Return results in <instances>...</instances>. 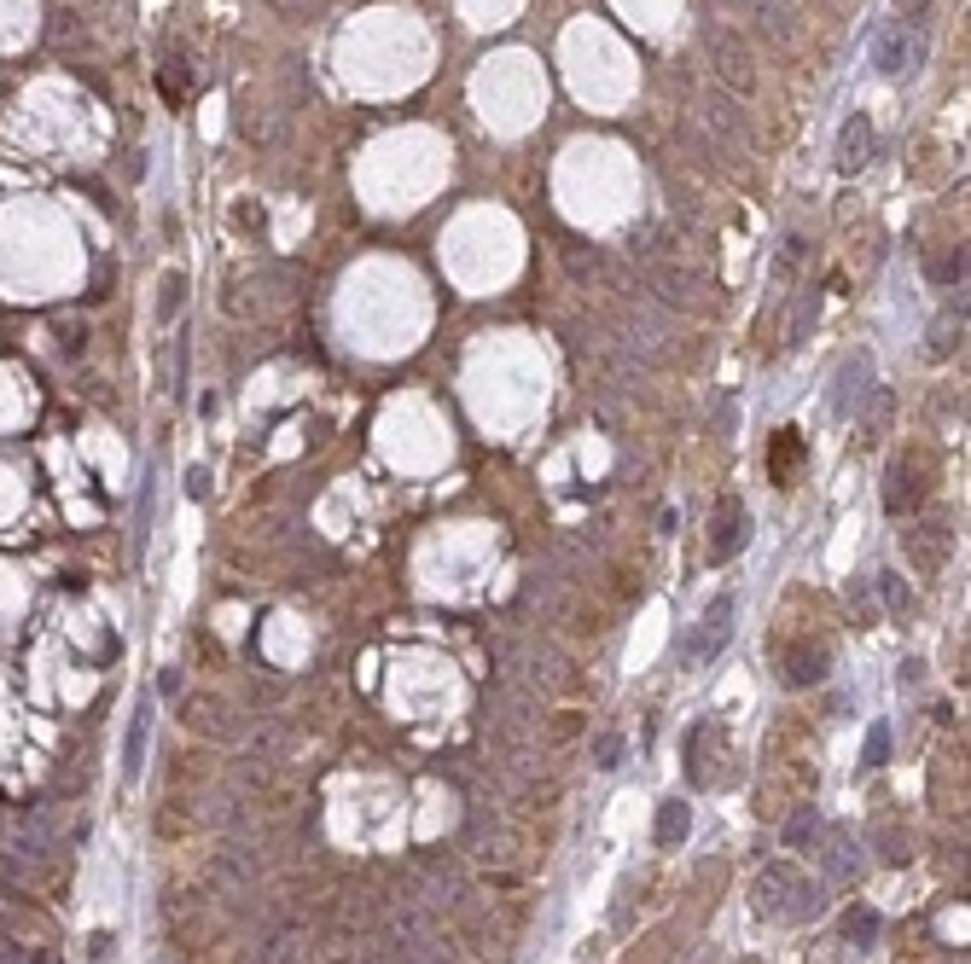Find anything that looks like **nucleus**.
Returning <instances> with one entry per match:
<instances>
[{"label": "nucleus", "instance_id": "obj_14", "mask_svg": "<svg viewBox=\"0 0 971 964\" xmlns=\"http://www.w3.org/2000/svg\"><path fill=\"white\" fill-rule=\"evenodd\" d=\"M879 587H884V599L896 605V610H914V599H907V587H902L896 576H879Z\"/></svg>", "mask_w": 971, "mask_h": 964}, {"label": "nucleus", "instance_id": "obj_7", "mask_svg": "<svg viewBox=\"0 0 971 964\" xmlns=\"http://www.w3.org/2000/svg\"><path fill=\"white\" fill-rule=\"evenodd\" d=\"M710 732H716V721H698L686 732V778H693V785H710V762H704V738Z\"/></svg>", "mask_w": 971, "mask_h": 964}, {"label": "nucleus", "instance_id": "obj_5", "mask_svg": "<svg viewBox=\"0 0 971 964\" xmlns=\"http://www.w3.org/2000/svg\"><path fill=\"white\" fill-rule=\"evenodd\" d=\"M686 831H693V808H686L681 796H670V802L658 808V826H652L658 849H681V843H686Z\"/></svg>", "mask_w": 971, "mask_h": 964}, {"label": "nucleus", "instance_id": "obj_11", "mask_svg": "<svg viewBox=\"0 0 971 964\" xmlns=\"http://www.w3.org/2000/svg\"><path fill=\"white\" fill-rule=\"evenodd\" d=\"M884 755H890V727L879 721L873 732H867V767H884Z\"/></svg>", "mask_w": 971, "mask_h": 964}, {"label": "nucleus", "instance_id": "obj_10", "mask_svg": "<svg viewBox=\"0 0 971 964\" xmlns=\"http://www.w3.org/2000/svg\"><path fill=\"white\" fill-rule=\"evenodd\" d=\"M797 459H803V442H797V430H785V436H780V459H768V465H774V477H785Z\"/></svg>", "mask_w": 971, "mask_h": 964}, {"label": "nucleus", "instance_id": "obj_3", "mask_svg": "<svg viewBox=\"0 0 971 964\" xmlns=\"http://www.w3.org/2000/svg\"><path fill=\"white\" fill-rule=\"evenodd\" d=\"M152 697H140L134 714H129V738H123V778H140V767H146V744H152Z\"/></svg>", "mask_w": 971, "mask_h": 964}, {"label": "nucleus", "instance_id": "obj_9", "mask_svg": "<svg viewBox=\"0 0 971 964\" xmlns=\"http://www.w3.org/2000/svg\"><path fill=\"white\" fill-rule=\"evenodd\" d=\"M180 302H187V274H169L164 279V297H157V320L180 314Z\"/></svg>", "mask_w": 971, "mask_h": 964}, {"label": "nucleus", "instance_id": "obj_15", "mask_svg": "<svg viewBox=\"0 0 971 964\" xmlns=\"http://www.w3.org/2000/svg\"><path fill=\"white\" fill-rule=\"evenodd\" d=\"M180 686H187V680H180V668H164V674H157V691H164V697H175Z\"/></svg>", "mask_w": 971, "mask_h": 964}, {"label": "nucleus", "instance_id": "obj_12", "mask_svg": "<svg viewBox=\"0 0 971 964\" xmlns=\"http://www.w3.org/2000/svg\"><path fill=\"white\" fill-rule=\"evenodd\" d=\"M594 755H599V767H617V762H622V738H617V732H605L599 744H594Z\"/></svg>", "mask_w": 971, "mask_h": 964}, {"label": "nucleus", "instance_id": "obj_6", "mask_svg": "<svg viewBox=\"0 0 971 964\" xmlns=\"http://www.w3.org/2000/svg\"><path fill=\"white\" fill-rule=\"evenodd\" d=\"M820 674H826V651L803 645V651H792V656H785V680H792V686H815Z\"/></svg>", "mask_w": 971, "mask_h": 964}, {"label": "nucleus", "instance_id": "obj_1", "mask_svg": "<svg viewBox=\"0 0 971 964\" xmlns=\"http://www.w3.org/2000/svg\"><path fill=\"white\" fill-rule=\"evenodd\" d=\"M727 633H733V592H716V599H710V610H704V617H698V628L686 633L681 656H686V663H710V656L727 645Z\"/></svg>", "mask_w": 971, "mask_h": 964}, {"label": "nucleus", "instance_id": "obj_13", "mask_svg": "<svg viewBox=\"0 0 971 964\" xmlns=\"http://www.w3.org/2000/svg\"><path fill=\"white\" fill-rule=\"evenodd\" d=\"M187 500H210V470L205 465L187 470Z\"/></svg>", "mask_w": 971, "mask_h": 964}, {"label": "nucleus", "instance_id": "obj_16", "mask_svg": "<svg viewBox=\"0 0 971 964\" xmlns=\"http://www.w3.org/2000/svg\"><path fill=\"white\" fill-rule=\"evenodd\" d=\"M35 964H58V953H53V948H42V953H35Z\"/></svg>", "mask_w": 971, "mask_h": 964}, {"label": "nucleus", "instance_id": "obj_8", "mask_svg": "<svg viewBox=\"0 0 971 964\" xmlns=\"http://www.w3.org/2000/svg\"><path fill=\"white\" fill-rule=\"evenodd\" d=\"M843 935H849V941H861V948H867V941L879 935V912H867V907H849V912H843Z\"/></svg>", "mask_w": 971, "mask_h": 964}, {"label": "nucleus", "instance_id": "obj_4", "mask_svg": "<svg viewBox=\"0 0 971 964\" xmlns=\"http://www.w3.org/2000/svg\"><path fill=\"white\" fill-rule=\"evenodd\" d=\"M867 152H873V122H867V117H849V122H843V140H838V169L856 175L861 163H867Z\"/></svg>", "mask_w": 971, "mask_h": 964}, {"label": "nucleus", "instance_id": "obj_2", "mask_svg": "<svg viewBox=\"0 0 971 964\" xmlns=\"http://www.w3.org/2000/svg\"><path fill=\"white\" fill-rule=\"evenodd\" d=\"M744 541H751V511H744V500H721L710 518V564L739 558Z\"/></svg>", "mask_w": 971, "mask_h": 964}]
</instances>
